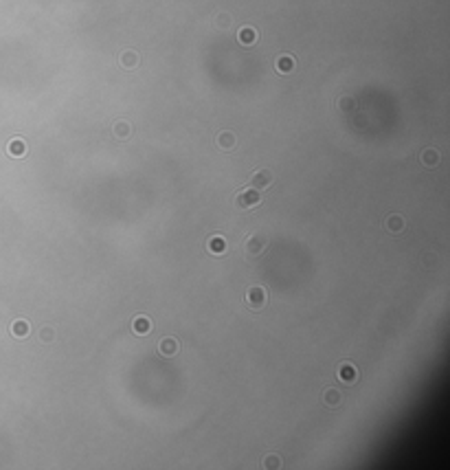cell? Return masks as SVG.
I'll list each match as a JSON object with an SVG mask.
<instances>
[{"instance_id": "obj_1", "label": "cell", "mask_w": 450, "mask_h": 470, "mask_svg": "<svg viewBox=\"0 0 450 470\" xmlns=\"http://www.w3.org/2000/svg\"><path fill=\"white\" fill-rule=\"evenodd\" d=\"M266 248H268V237L264 233H251L244 242V251L248 257H259Z\"/></svg>"}, {"instance_id": "obj_2", "label": "cell", "mask_w": 450, "mask_h": 470, "mask_svg": "<svg viewBox=\"0 0 450 470\" xmlns=\"http://www.w3.org/2000/svg\"><path fill=\"white\" fill-rule=\"evenodd\" d=\"M259 202H262V198H259V191L253 189V187H246V189H242V191L235 196V207L240 209V211H246V209L257 207Z\"/></svg>"}, {"instance_id": "obj_3", "label": "cell", "mask_w": 450, "mask_h": 470, "mask_svg": "<svg viewBox=\"0 0 450 470\" xmlns=\"http://www.w3.org/2000/svg\"><path fill=\"white\" fill-rule=\"evenodd\" d=\"M272 182H275V174H272L270 169H257L251 176V187H253V189H257V191L270 189Z\"/></svg>"}, {"instance_id": "obj_4", "label": "cell", "mask_w": 450, "mask_h": 470, "mask_svg": "<svg viewBox=\"0 0 450 470\" xmlns=\"http://www.w3.org/2000/svg\"><path fill=\"white\" fill-rule=\"evenodd\" d=\"M246 303L253 310H262L266 306V288L264 286H251L246 290Z\"/></svg>"}, {"instance_id": "obj_5", "label": "cell", "mask_w": 450, "mask_h": 470, "mask_svg": "<svg viewBox=\"0 0 450 470\" xmlns=\"http://www.w3.org/2000/svg\"><path fill=\"white\" fill-rule=\"evenodd\" d=\"M338 380L345 385H354L358 380V369L352 363H341L338 365Z\"/></svg>"}, {"instance_id": "obj_6", "label": "cell", "mask_w": 450, "mask_h": 470, "mask_svg": "<svg viewBox=\"0 0 450 470\" xmlns=\"http://www.w3.org/2000/svg\"><path fill=\"white\" fill-rule=\"evenodd\" d=\"M158 352H160V356H165V358L176 356V354H178V339H174V336H165V339H160Z\"/></svg>"}, {"instance_id": "obj_7", "label": "cell", "mask_w": 450, "mask_h": 470, "mask_svg": "<svg viewBox=\"0 0 450 470\" xmlns=\"http://www.w3.org/2000/svg\"><path fill=\"white\" fill-rule=\"evenodd\" d=\"M226 240L222 235H211L209 240H207V248H209V253H213V255H224L226 253Z\"/></svg>"}, {"instance_id": "obj_8", "label": "cell", "mask_w": 450, "mask_h": 470, "mask_svg": "<svg viewBox=\"0 0 450 470\" xmlns=\"http://www.w3.org/2000/svg\"><path fill=\"white\" fill-rule=\"evenodd\" d=\"M275 68H277V73L288 75V73H292V70L297 68V62H294L292 55H279V57H277Z\"/></svg>"}, {"instance_id": "obj_9", "label": "cell", "mask_w": 450, "mask_h": 470, "mask_svg": "<svg viewBox=\"0 0 450 470\" xmlns=\"http://www.w3.org/2000/svg\"><path fill=\"white\" fill-rule=\"evenodd\" d=\"M404 224H407V222H404V218H402L400 213H391V215L387 218V222H385L389 233H402V231H404Z\"/></svg>"}, {"instance_id": "obj_10", "label": "cell", "mask_w": 450, "mask_h": 470, "mask_svg": "<svg viewBox=\"0 0 450 470\" xmlns=\"http://www.w3.org/2000/svg\"><path fill=\"white\" fill-rule=\"evenodd\" d=\"M257 37H259V33L253 29V26H244V29H240V33H237V40H240V44H244V46H253L255 42H257Z\"/></svg>"}, {"instance_id": "obj_11", "label": "cell", "mask_w": 450, "mask_h": 470, "mask_svg": "<svg viewBox=\"0 0 450 470\" xmlns=\"http://www.w3.org/2000/svg\"><path fill=\"white\" fill-rule=\"evenodd\" d=\"M237 145V139H235V134L233 132H229V130H224V132H220L218 134V147L220 150H233V147Z\"/></svg>"}, {"instance_id": "obj_12", "label": "cell", "mask_w": 450, "mask_h": 470, "mask_svg": "<svg viewBox=\"0 0 450 470\" xmlns=\"http://www.w3.org/2000/svg\"><path fill=\"white\" fill-rule=\"evenodd\" d=\"M152 328H154V323L147 317H136L134 323H132V332H134V334H141V336L152 332Z\"/></svg>"}, {"instance_id": "obj_13", "label": "cell", "mask_w": 450, "mask_h": 470, "mask_svg": "<svg viewBox=\"0 0 450 470\" xmlns=\"http://www.w3.org/2000/svg\"><path fill=\"white\" fill-rule=\"evenodd\" d=\"M323 402L327 405V409H338L341 407V402H343V394L341 391H336V389H327L323 394Z\"/></svg>"}, {"instance_id": "obj_14", "label": "cell", "mask_w": 450, "mask_h": 470, "mask_svg": "<svg viewBox=\"0 0 450 470\" xmlns=\"http://www.w3.org/2000/svg\"><path fill=\"white\" fill-rule=\"evenodd\" d=\"M119 64L123 66V68H127V70L136 68V66H138V53L136 51H123V53H121V57H119Z\"/></svg>"}, {"instance_id": "obj_15", "label": "cell", "mask_w": 450, "mask_h": 470, "mask_svg": "<svg viewBox=\"0 0 450 470\" xmlns=\"http://www.w3.org/2000/svg\"><path fill=\"white\" fill-rule=\"evenodd\" d=\"M422 163H424L426 167H437V165H440V152L433 150V147H426V150L422 152Z\"/></svg>"}, {"instance_id": "obj_16", "label": "cell", "mask_w": 450, "mask_h": 470, "mask_svg": "<svg viewBox=\"0 0 450 470\" xmlns=\"http://www.w3.org/2000/svg\"><path fill=\"white\" fill-rule=\"evenodd\" d=\"M29 330H31L29 321H22V319H18L13 325H11V334H13L15 339H24V336L29 334Z\"/></svg>"}, {"instance_id": "obj_17", "label": "cell", "mask_w": 450, "mask_h": 470, "mask_svg": "<svg viewBox=\"0 0 450 470\" xmlns=\"http://www.w3.org/2000/svg\"><path fill=\"white\" fill-rule=\"evenodd\" d=\"M112 132H114L116 139H127V136L132 134V128H130L127 121H116V123L112 125Z\"/></svg>"}, {"instance_id": "obj_18", "label": "cell", "mask_w": 450, "mask_h": 470, "mask_svg": "<svg viewBox=\"0 0 450 470\" xmlns=\"http://www.w3.org/2000/svg\"><path fill=\"white\" fill-rule=\"evenodd\" d=\"M7 150H9V154H13V156H22V154L26 152V145H24V141L22 139H13L9 143Z\"/></svg>"}, {"instance_id": "obj_19", "label": "cell", "mask_w": 450, "mask_h": 470, "mask_svg": "<svg viewBox=\"0 0 450 470\" xmlns=\"http://www.w3.org/2000/svg\"><path fill=\"white\" fill-rule=\"evenodd\" d=\"M338 108H341L343 112H352L354 110V99L352 97H341L338 99Z\"/></svg>"}, {"instance_id": "obj_20", "label": "cell", "mask_w": 450, "mask_h": 470, "mask_svg": "<svg viewBox=\"0 0 450 470\" xmlns=\"http://www.w3.org/2000/svg\"><path fill=\"white\" fill-rule=\"evenodd\" d=\"M40 341L42 343H53L55 341V330L53 328H42L40 330Z\"/></svg>"}, {"instance_id": "obj_21", "label": "cell", "mask_w": 450, "mask_h": 470, "mask_svg": "<svg viewBox=\"0 0 450 470\" xmlns=\"http://www.w3.org/2000/svg\"><path fill=\"white\" fill-rule=\"evenodd\" d=\"M264 468H281V460L277 455H268L264 460Z\"/></svg>"}, {"instance_id": "obj_22", "label": "cell", "mask_w": 450, "mask_h": 470, "mask_svg": "<svg viewBox=\"0 0 450 470\" xmlns=\"http://www.w3.org/2000/svg\"><path fill=\"white\" fill-rule=\"evenodd\" d=\"M215 24H218L220 29H229L231 26V15L229 13H220L218 20H215Z\"/></svg>"}]
</instances>
